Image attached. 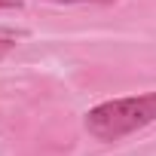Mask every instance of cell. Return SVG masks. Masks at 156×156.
I'll return each instance as SVG.
<instances>
[{"instance_id": "obj_2", "label": "cell", "mask_w": 156, "mask_h": 156, "mask_svg": "<svg viewBox=\"0 0 156 156\" xmlns=\"http://www.w3.org/2000/svg\"><path fill=\"white\" fill-rule=\"evenodd\" d=\"M52 3H110V0H52Z\"/></svg>"}, {"instance_id": "obj_3", "label": "cell", "mask_w": 156, "mask_h": 156, "mask_svg": "<svg viewBox=\"0 0 156 156\" xmlns=\"http://www.w3.org/2000/svg\"><path fill=\"white\" fill-rule=\"evenodd\" d=\"M22 3H19V0H0V9H19Z\"/></svg>"}, {"instance_id": "obj_1", "label": "cell", "mask_w": 156, "mask_h": 156, "mask_svg": "<svg viewBox=\"0 0 156 156\" xmlns=\"http://www.w3.org/2000/svg\"><path fill=\"white\" fill-rule=\"evenodd\" d=\"M150 122H156V92L135 98H113L86 113V132L98 141H119Z\"/></svg>"}]
</instances>
